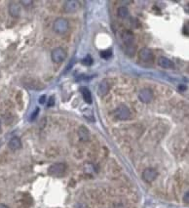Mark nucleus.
Returning <instances> with one entry per match:
<instances>
[{
	"label": "nucleus",
	"instance_id": "nucleus-1",
	"mask_svg": "<svg viewBox=\"0 0 189 208\" xmlns=\"http://www.w3.org/2000/svg\"><path fill=\"white\" fill-rule=\"evenodd\" d=\"M69 28V23L65 18H58L54 22L53 29L58 34H65Z\"/></svg>",
	"mask_w": 189,
	"mask_h": 208
},
{
	"label": "nucleus",
	"instance_id": "nucleus-2",
	"mask_svg": "<svg viewBox=\"0 0 189 208\" xmlns=\"http://www.w3.org/2000/svg\"><path fill=\"white\" fill-rule=\"evenodd\" d=\"M67 58V52L63 48L61 47H56L55 49H53L51 53V59L53 62L57 64H60L65 60Z\"/></svg>",
	"mask_w": 189,
	"mask_h": 208
},
{
	"label": "nucleus",
	"instance_id": "nucleus-3",
	"mask_svg": "<svg viewBox=\"0 0 189 208\" xmlns=\"http://www.w3.org/2000/svg\"><path fill=\"white\" fill-rule=\"evenodd\" d=\"M67 166H65V163H55V164L51 165L48 169V173L51 176H55V177H61L65 174Z\"/></svg>",
	"mask_w": 189,
	"mask_h": 208
},
{
	"label": "nucleus",
	"instance_id": "nucleus-4",
	"mask_svg": "<svg viewBox=\"0 0 189 208\" xmlns=\"http://www.w3.org/2000/svg\"><path fill=\"white\" fill-rule=\"evenodd\" d=\"M115 113H116L117 118L120 120H128L131 117L130 108L125 105H120L119 107H117Z\"/></svg>",
	"mask_w": 189,
	"mask_h": 208
},
{
	"label": "nucleus",
	"instance_id": "nucleus-5",
	"mask_svg": "<svg viewBox=\"0 0 189 208\" xmlns=\"http://www.w3.org/2000/svg\"><path fill=\"white\" fill-rule=\"evenodd\" d=\"M138 99L142 103H150L153 99V92L148 88H143L139 91Z\"/></svg>",
	"mask_w": 189,
	"mask_h": 208
},
{
	"label": "nucleus",
	"instance_id": "nucleus-6",
	"mask_svg": "<svg viewBox=\"0 0 189 208\" xmlns=\"http://www.w3.org/2000/svg\"><path fill=\"white\" fill-rule=\"evenodd\" d=\"M78 9H79V2L76 1V0H68V1L65 2L63 10H65V13H75L76 11H78Z\"/></svg>",
	"mask_w": 189,
	"mask_h": 208
},
{
	"label": "nucleus",
	"instance_id": "nucleus-7",
	"mask_svg": "<svg viewBox=\"0 0 189 208\" xmlns=\"http://www.w3.org/2000/svg\"><path fill=\"white\" fill-rule=\"evenodd\" d=\"M157 176L158 173L154 168H146L142 172V179L147 183H151V182L155 181Z\"/></svg>",
	"mask_w": 189,
	"mask_h": 208
},
{
	"label": "nucleus",
	"instance_id": "nucleus-8",
	"mask_svg": "<svg viewBox=\"0 0 189 208\" xmlns=\"http://www.w3.org/2000/svg\"><path fill=\"white\" fill-rule=\"evenodd\" d=\"M138 57L143 62H151L154 58V55H153V52L149 48L145 47V48L140 49V51L138 52Z\"/></svg>",
	"mask_w": 189,
	"mask_h": 208
},
{
	"label": "nucleus",
	"instance_id": "nucleus-9",
	"mask_svg": "<svg viewBox=\"0 0 189 208\" xmlns=\"http://www.w3.org/2000/svg\"><path fill=\"white\" fill-rule=\"evenodd\" d=\"M9 14L14 18H18L21 14V6L18 2H11L8 7Z\"/></svg>",
	"mask_w": 189,
	"mask_h": 208
},
{
	"label": "nucleus",
	"instance_id": "nucleus-10",
	"mask_svg": "<svg viewBox=\"0 0 189 208\" xmlns=\"http://www.w3.org/2000/svg\"><path fill=\"white\" fill-rule=\"evenodd\" d=\"M122 39H123V41H124V43L127 45V47H132V44H133L134 39V35L133 32L130 31V30H126V31L123 32Z\"/></svg>",
	"mask_w": 189,
	"mask_h": 208
},
{
	"label": "nucleus",
	"instance_id": "nucleus-11",
	"mask_svg": "<svg viewBox=\"0 0 189 208\" xmlns=\"http://www.w3.org/2000/svg\"><path fill=\"white\" fill-rule=\"evenodd\" d=\"M78 137L82 142H87L90 139V132L86 126H79L78 128Z\"/></svg>",
	"mask_w": 189,
	"mask_h": 208
},
{
	"label": "nucleus",
	"instance_id": "nucleus-12",
	"mask_svg": "<svg viewBox=\"0 0 189 208\" xmlns=\"http://www.w3.org/2000/svg\"><path fill=\"white\" fill-rule=\"evenodd\" d=\"M8 148H10L11 150L13 152H16V150H20L22 148V142H21L20 138L18 137H13L8 143Z\"/></svg>",
	"mask_w": 189,
	"mask_h": 208
},
{
	"label": "nucleus",
	"instance_id": "nucleus-13",
	"mask_svg": "<svg viewBox=\"0 0 189 208\" xmlns=\"http://www.w3.org/2000/svg\"><path fill=\"white\" fill-rule=\"evenodd\" d=\"M110 89V85L109 82L107 80H102L100 82V85H98V93L100 96H105L106 94L108 93Z\"/></svg>",
	"mask_w": 189,
	"mask_h": 208
},
{
	"label": "nucleus",
	"instance_id": "nucleus-14",
	"mask_svg": "<svg viewBox=\"0 0 189 208\" xmlns=\"http://www.w3.org/2000/svg\"><path fill=\"white\" fill-rule=\"evenodd\" d=\"M158 65L163 68H174V64L167 57H160L158 59Z\"/></svg>",
	"mask_w": 189,
	"mask_h": 208
},
{
	"label": "nucleus",
	"instance_id": "nucleus-15",
	"mask_svg": "<svg viewBox=\"0 0 189 208\" xmlns=\"http://www.w3.org/2000/svg\"><path fill=\"white\" fill-rule=\"evenodd\" d=\"M80 91H81V93H82V97H83V99H84V101L86 102L87 104H92V94H91V92L89 91V89L88 88H86V87H81L80 88Z\"/></svg>",
	"mask_w": 189,
	"mask_h": 208
},
{
	"label": "nucleus",
	"instance_id": "nucleus-16",
	"mask_svg": "<svg viewBox=\"0 0 189 208\" xmlns=\"http://www.w3.org/2000/svg\"><path fill=\"white\" fill-rule=\"evenodd\" d=\"M117 14H118V17L121 18V19H127L129 17L130 15V12L129 9L127 6H120L117 10Z\"/></svg>",
	"mask_w": 189,
	"mask_h": 208
},
{
	"label": "nucleus",
	"instance_id": "nucleus-17",
	"mask_svg": "<svg viewBox=\"0 0 189 208\" xmlns=\"http://www.w3.org/2000/svg\"><path fill=\"white\" fill-rule=\"evenodd\" d=\"M112 55V52L111 50H104V51H101L100 52V57L103 59H108L110 58Z\"/></svg>",
	"mask_w": 189,
	"mask_h": 208
},
{
	"label": "nucleus",
	"instance_id": "nucleus-18",
	"mask_svg": "<svg viewBox=\"0 0 189 208\" xmlns=\"http://www.w3.org/2000/svg\"><path fill=\"white\" fill-rule=\"evenodd\" d=\"M93 59H92V57L90 56V55H87L86 56V58H84L83 60H82V63L84 64V65H86V66H91L92 64H93Z\"/></svg>",
	"mask_w": 189,
	"mask_h": 208
},
{
	"label": "nucleus",
	"instance_id": "nucleus-19",
	"mask_svg": "<svg viewBox=\"0 0 189 208\" xmlns=\"http://www.w3.org/2000/svg\"><path fill=\"white\" fill-rule=\"evenodd\" d=\"M54 105H55V101H54V97H51V98L49 99V101L47 102V106H48V107H53Z\"/></svg>",
	"mask_w": 189,
	"mask_h": 208
},
{
	"label": "nucleus",
	"instance_id": "nucleus-20",
	"mask_svg": "<svg viewBox=\"0 0 189 208\" xmlns=\"http://www.w3.org/2000/svg\"><path fill=\"white\" fill-rule=\"evenodd\" d=\"M188 198H189V193H185V195H184V197H183V201L185 203H188Z\"/></svg>",
	"mask_w": 189,
	"mask_h": 208
},
{
	"label": "nucleus",
	"instance_id": "nucleus-21",
	"mask_svg": "<svg viewBox=\"0 0 189 208\" xmlns=\"http://www.w3.org/2000/svg\"><path fill=\"white\" fill-rule=\"evenodd\" d=\"M22 4H23V5H25V6H28V5L31 6L32 1H22Z\"/></svg>",
	"mask_w": 189,
	"mask_h": 208
},
{
	"label": "nucleus",
	"instance_id": "nucleus-22",
	"mask_svg": "<svg viewBox=\"0 0 189 208\" xmlns=\"http://www.w3.org/2000/svg\"><path fill=\"white\" fill-rule=\"evenodd\" d=\"M38 112H39V110H38V108H36V110H35V112H33V114H32V115H31V116H32V117H31V118H30V119H31V120H33V119H34V118H35V117H36V115H37V113H38Z\"/></svg>",
	"mask_w": 189,
	"mask_h": 208
},
{
	"label": "nucleus",
	"instance_id": "nucleus-23",
	"mask_svg": "<svg viewBox=\"0 0 189 208\" xmlns=\"http://www.w3.org/2000/svg\"><path fill=\"white\" fill-rule=\"evenodd\" d=\"M44 99H45V96H42L41 98L39 99V102H40V104H43V103H44Z\"/></svg>",
	"mask_w": 189,
	"mask_h": 208
},
{
	"label": "nucleus",
	"instance_id": "nucleus-24",
	"mask_svg": "<svg viewBox=\"0 0 189 208\" xmlns=\"http://www.w3.org/2000/svg\"><path fill=\"white\" fill-rule=\"evenodd\" d=\"M0 208H8V206L5 204H3V203H0Z\"/></svg>",
	"mask_w": 189,
	"mask_h": 208
},
{
	"label": "nucleus",
	"instance_id": "nucleus-25",
	"mask_svg": "<svg viewBox=\"0 0 189 208\" xmlns=\"http://www.w3.org/2000/svg\"><path fill=\"white\" fill-rule=\"evenodd\" d=\"M0 133H1V122H0Z\"/></svg>",
	"mask_w": 189,
	"mask_h": 208
}]
</instances>
